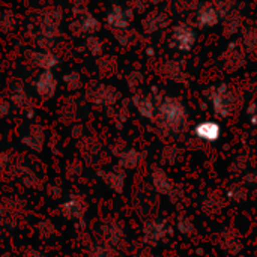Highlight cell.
<instances>
[{
	"label": "cell",
	"mask_w": 257,
	"mask_h": 257,
	"mask_svg": "<svg viewBox=\"0 0 257 257\" xmlns=\"http://www.w3.org/2000/svg\"><path fill=\"white\" fill-rule=\"evenodd\" d=\"M158 120L161 126H164L166 130L178 131L185 120L184 107L175 99H170V98L164 99L158 108Z\"/></svg>",
	"instance_id": "cell-1"
},
{
	"label": "cell",
	"mask_w": 257,
	"mask_h": 257,
	"mask_svg": "<svg viewBox=\"0 0 257 257\" xmlns=\"http://www.w3.org/2000/svg\"><path fill=\"white\" fill-rule=\"evenodd\" d=\"M119 98V90L110 84H93L87 89V99L96 105H113Z\"/></svg>",
	"instance_id": "cell-2"
},
{
	"label": "cell",
	"mask_w": 257,
	"mask_h": 257,
	"mask_svg": "<svg viewBox=\"0 0 257 257\" xmlns=\"http://www.w3.org/2000/svg\"><path fill=\"white\" fill-rule=\"evenodd\" d=\"M62 23V11L56 8H48L42 12L41 17V27H39V35L54 38L59 35V26Z\"/></svg>",
	"instance_id": "cell-3"
},
{
	"label": "cell",
	"mask_w": 257,
	"mask_h": 257,
	"mask_svg": "<svg viewBox=\"0 0 257 257\" xmlns=\"http://www.w3.org/2000/svg\"><path fill=\"white\" fill-rule=\"evenodd\" d=\"M87 203L81 196H69L62 205L60 212L68 220H81L86 215Z\"/></svg>",
	"instance_id": "cell-4"
},
{
	"label": "cell",
	"mask_w": 257,
	"mask_h": 257,
	"mask_svg": "<svg viewBox=\"0 0 257 257\" xmlns=\"http://www.w3.org/2000/svg\"><path fill=\"white\" fill-rule=\"evenodd\" d=\"M36 93L41 99H51L57 90V78L53 71H42L39 72L35 81Z\"/></svg>",
	"instance_id": "cell-5"
},
{
	"label": "cell",
	"mask_w": 257,
	"mask_h": 257,
	"mask_svg": "<svg viewBox=\"0 0 257 257\" xmlns=\"http://www.w3.org/2000/svg\"><path fill=\"white\" fill-rule=\"evenodd\" d=\"M99 29V21L86 9L77 12V20L71 24V30L77 35H93Z\"/></svg>",
	"instance_id": "cell-6"
},
{
	"label": "cell",
	"mask_w": 257,
	"mask_h": 257,
	"mask_svg": "<svg viewBox=\"0 0 257 257\" xmlns=\"http://www.w3.org/2000/svg\"><path fill=\"white\" fill-rule=\"evenodd\" d=\"M133 20V12L130 9H125L122 6H113L111 11L107 14V24L116 30H122V29H128L130 23Z\"/></svg>",
	"instance_id": "cell-7"
},
{
	"label": "cell",
	"mask_w": 257,
	"mask_h": 257,
	"mask_svg": "<svg viewBox=\"0 0 257 257\" xmlns=\"http://www.w3.org/2000/svg\"><path fill=\"white\" fill-rule=\"evenodd\" d=\"M23 145H26L29 149L35 152H41L44 149L45 143V131L41 125H32L27 131V134L21 139Z\"/></svg>",
	"instance_id": "cell-8"
},
{
	"label": "cell",
	"mask_w": 257,
	"mask_h": 257,
	"mask_svg": "<svg viewBox=\"0 0 257 257\" xmlns=\"http://www.w3.org/2000/svg\"><path fill=\"white\" fill-rule=\"evenodd\" d=\"M30 59H32V63L42 71H53L59 65V57L50 50L33 51L30 54Z\"/></svg>",
	"instance_id": "cell-9"
},
{
	"label": "cell",
	"mask_w": 257,
	"mask_h": 257,
	"mask_svg": "<svg viewBox=\"0 0 257 257\" xmlns=\"http://www.w3.org/2000/svg\"><path fill=\"white\" fill-rule=\"evenodd\" d=\"M99 178L104 181L107 187H110L113 191L120 193L123 190L125 184V175L122 170H110V172H99Z\"/></svg>",
	"instance_id": "cell-10"
},
{
	"label": "cell",
	"mask_w": 257,
	"mask_h": 257,
	"mask_svg": "<svg viewBox=\"0 0 257 257\" xmlns=\"http://www.w3.org/2000/svg\"><path fill=\"white\" fill-rule=\"evenodd\" d=\"M214 105L215 110L220 114H227L233 110V95L227 92L226 89H221L215 96H214Z\"/></svg>",
	"instance_id": "cell-11"
},
{
	"label": "cell",
	"mask_w": 257,
	"mask_h": 257,
	"mask_svg": "<svg viewBox=\"0 0 257 257\" xmlns=\"http://www.w3.org/2000/svg\"><path fill=\"white\" fill-rule=\"evenodd\" d=\"M152 184L155 190L161 194H170L173 190L172 181L167 178V175L161 169H154L152 170Z\"/></svg>",
	"instance_id": "cell-12"
},
{
	"label": "cell",
	"mask_w": 257,
	"mask_h": 257,
	"mask_svg": "<svg viewBox=\"0 0 257 257\" xmlns=\"http://www.w3.org/2000/svg\"><path fill=\"white\" fill-rule=\"evenodd\" d=\"M173 39L181 50H188L194 41V36H193L191 29H188L185 26H178L173 32Z\"/></svg>",
	"instance_id": "cell-13"
},
{
	"label": "cell",
	"mask_w": 257,
	"mask_h": 257,
	"mask_svg": "<svg viewBox=\"0 0 257 257\" xmlns=\"http://www.w3.org/2000/svg\"><path fill=\"white\" fill-rule=\"evenodd\" d=\"M133 102H134L136 108L139 110V113L143 117H148V119L154 117L155 105H154V102H152V99L149 96H146V95H136L133 98Z\"/></svg>",
	"instance_id": "cell-14"
},
{
	"label": "cell",
	"mask_w": 257,
	"mask_h": 257,
	"mask_svg": "<svg viewBox=\"0 0 257 257\" xmlns=\"http://www.w3.org/2000/svg\"><path fill=\"white\" fill-rule=\"evenodd\" d=\"M145 236L148 241H160L166 236V226L158 221H149L145 226Z\"/></svg>",
	"instance_id": "cell-15"
},
{
	"label": "cell",
	"mask_w": 257,
	"mask_h": 257,
	"mask_svg": "<svg viewBox=\"0 0 257 257\" xmlns=\"http://www.w3.org/2000/svg\"><path fill=\"white\" fill-rule=\"evenodd\" d=\"M140 163V154L134 149H126L119 154V166L122 169H136Z\"/></svg>",
	"instance_id": "cell-16"
},
{
	"label": "cell",
	"mask_w": 257,
	"mask_h": 257,
	"mask_svg": "<svg viewBox=\"0 0 257 257\" xmlns=\"http://www.w3.org/2000/svg\"><path fill=\"white\" fill-rule=\"evenodd\" d=\"M196 133L199 137H202L205 140H215L220 136V128L214 122H205V123H200L197 126Z\"/></svg>",
	"instance_id": "cell-17"
},
{
	"label": "cell",
	"mask_w": 257,
	"mask_h": 257,
	"mask_svg": "<svg viewBox=\"0 0 257 257\" xmlns=\"http://www.w3.org/2000/svg\"><path fill=\"white\" fill-rule=\"evenodd\" d=\"M11 99L15 105L23 107L27 102V93L21 84H12L11 83Z\"/></svg>",
	"instance_id": "cell-18"
},
{
	"label": "cell",
	"mask_w": 257,
	"mask_h": 257,
	"mask_svg": "<svg viewBox=\"0 0 257 257\" xmlns=\"http://www.w3.org/2000/svg\"><path fill=\"white\" fill-rule=\"evenodd\" d=\"M63 83L66 86L68 90L74 92V90H78L83 87V78L80 75V72H68L65 77H63Z\"/></svg>",
	"instance_id": "cell-19"
},
{
	"label": "cell",
	"mask_w": 257,
	"mask_h": 257,
	"mask_svg": "<svg viewBox=\"0 0 257 257\" xmlns=\"http://www.w3.org/2000/svg\"><path fill=\"white\" fill-rule=\"evenodd\" d=\"M86 48L92 56H99L102 53V42L98 36L87 35L86 36Z\"/></svg>",
	"instance_id": "cell-20"
},
{
	"label": "cell",
	"mask_w": 257,
	"mask_h": 257,
	"mask_svg": "<svg viewBox=\"0 0 257 257\" xmlns=\"http://www.w3.org/2000/svg\"><path fill=\"white\" fill-rule=\"evenodd\" d=\"M199 20L202 21L203 26H214L217 23V12L214 8L206 6L199 12Z\"/></svg>",
	"instance_id": "cell-21"
},
{
	"label": "cell",
	"mask_w": 257,
	"mask_h": 257,
	"mask_svg": "<svg viewBox=\"0 0 257 257\" xmlns=\"http://www.w3.org/2000/svg\"><path fill=\"white\" fill-rule=\"evenodd\" d=\"M164 26V21L160 15H149L146 18V21H143V27H146L148 32H154V30H158L160 27Z\"/></svg>",
	"instance_id": "cell-22"
},
{
	"label": "cell",
	"mask_w": 257,
	"mask_h": 257,
	"mask_svg": "<svg viewBox=\"0 0 257 257\" xmlns=\"http://www.w3.org/2000/svg\"><path fill=\"white\" fill-rule=\"evenodd\" d=\"M0 29L3 32H9L14 29V17L9 11H6L5 14H2L0 17Z\"/></svg>",
	"instance_id": "cell-23"
},
{
	"label": "cell",
	"mask_w": 257,
	"mask_h": 257,
	"mask_svg": "<svg viewBox=\"0 0 257 257\" xmlns=\"http://www.w3.org/2000/svg\"><path fill=\"white\" fill-rule=\"evenodd\" d=\"M36 42H38L39 48H42V50H50V48H53V45H54V38H48V36L39 35Z\"/></svg>",
	"instance_id": "cell-24"
},
{
	"label": "cell",
	"mask_w": 257,
	"mask_h": 257,
	"mask_svg": "<svg viewBox=\"0 0 257 257\" xmlns=\"http://www.w3.org/2000/svg\"><path fill=\"white\" fill-rule=\"evenodd\" d=\"M130 36H131V33H128V32H126V29L117 30V32H116V35H114L116 41H117L120 45H128V44H130V39H131Z\"/></svg>",
	"instance_id": "cell-25"
},
{
	"label": "cell",
	"mask_w": 257,
	"mask_h": 257,
	"mask_svg": "<svg viewBox=\"0 0 257 257\" xmlns=\"http://www.w3.org/2000/svg\"><path fill=\"white\" fill-rule=\"evenodd\" d=\"M90 257H114V256H113V253H111V250H110V248L96 247V248L92 251Z\"/></svg>",
	"instance_id": "cell-26"
},
{
	"label": "cell",
	"mask_w": 257,
	"mask_h": 257,
	"mask_svg": "<svg viewBox=\"0 0 257 257\" xmlns=\"http://www.w3.org/2000/svg\"><path fill=\"white\" fill-rule=\"evenodd\" d=\"M126 81H128L130 87H136V86H139L142 83V75L139 72H131L128 75V78H126Z\"/></svg>",
	"instance_id": "cell-27"
},
{
	"label": "cell",
	"mask_w": 257,
	"mask_h": 257,
	"mask_svg": "<svg viewBox=\"0 0 257 257\" xmlns=\"http://www.w3.org/2000/svg\"><path fill=\"white\" fill-rule=\"evenodd\" d=\"M9 110H11V105H9V102H6V101L0 99V117L6 116V114L9 113Z\"/></svg>",
	"instance_id": "cell-28"
},
{
	"label": "cell",
	"mask_w": 257,
	"mask_h": 257,
	"mask_svg": "<svg viewBox=\"0 0 257 257\" xmlns=\"http://www.w3.org/2000/svg\"><path fill=\"white\" fill-rule=\"evenodd\" d=\"M9 164V155L6 152H0V170Z\"/></svg>",
	"instance_id": "cell-29"
}]
</instances>
